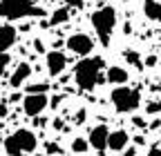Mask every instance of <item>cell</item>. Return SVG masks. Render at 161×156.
I'll return each instance as SVG.
<instances>
[{"label":"cell","mask_w":161,"mask_h":156,"mask_svg":"<svg viewBox=\"0 0 161 156\" xmlns=\"http://www.w3.org/2000/svg\"><path fill=\"white\" fill-rule=\"evenodd\" d=\"M69 20V9L67 7H60V9H56L54 13H52V18H49V27H56V25H63V23H67Z\"/></svg>","instance_id":"obj_15"},{"label":"cell","mask_w":161,"mask_h":156,"mask_svg":"<svg viewBox=\"0 0 161 156\" xmlns=\"http://www.w3.org/2000/svg\"><path fill=\"white\" fill-rule=\"evenodd\" d=\"M148 156H161V147H152V149L148 152Z\"/></svg>","instance_id":"obj_27"},{"label":"cell","mask_w":161,"mask_h":156,"mask_svg":"<svg viewBox=\"0 0 161 156\" xmlns=\"http://www.w3.org/2000/svg\"><path fill=\"white\" fill-rule=\"evenodd\" d=\"M123 156H136V147H125L123 149Z\"/></svg>","instance_id":"obj_23"},{"label":"cell","mask_w":161,"mask_h":156,"mask_svg":"<svg viewBox=\"0 0 161 156\" xmlns=\"http://www.w3.org/2000/svg\"><path fill=\"white\" fill-rule=\"evenodd\" d=\"M146 65H148V67H154V65H157V56H148V58H146Z\"/></svg>","instance_id":"obj_24"},{"label":"cell","mask_w":161,"mask_h":156,"mask_svg":"<svg viewBox=\"0 0 161 156\" xmlns=\"http://www.w3.org/2000/svg\"><path fill=\"white\" fill-rule=\"evenodd\" d=\"M45 147L49 149V154H58V152H60V149H58V145H52V143H47Z\"/></svg>","instance_id":"obj_25"},{"label":"cell","mask_w":161,"mask_h":156,"mask_svg":"<svg viewBox=\"0 0 161 156\" xmlns=\"http://www.w3.org/2000/svg\"><path fill=\"white\" fill-rule=\"evenodd\" d=\"M47 89H49V83H36L27 87V94H47Z\"/></svg>","instance_id":"obj_18"},{"label":"cell","mask_w":161,"mask_h":156,"mask_svg":"<svg viewBox=\"0 0 161 156\" xmlns=\"http://www.w3.org/2000/svg\"><path fill=\"white\" fill-rule=\"evenodd\" d=\"M45 65H47L49 76H58V74H63V69H65V65H67V56H65L63 51L54 49V51H49V54L45 56Z\"/></svg>","instance_id":"obj_9"},{"label":"cell","mask_w":161,"mask_h":156,"mask_svg":"<svg viewBox=\"0 0 161 156\" xmlns=\"http://www.w3.org/2000/svg\"><path fill=\"white\" fill-rule=\"evenodd\" d=\"M108 138H110V129L105 125H96L90 129V136H87V141H90V147L96 149V152H105L108 149Z\"/></svg>","instance_id":"obj_8"},{"label":"cell","mask_w":161,"mask_h":156,"mask_svg":"<svg viewBox=\"0 0 161 156\" xmlns=\"http://www.w3.org/2000/svg\"><path fill=\"white\" fill-rule=\"evenodd\" d=\"M146 112H148V114H152V116H154V114H159V112H161V101H150V103H148V107H146Z\"/></svg>","instance_id":"obj_20"},{"label":"cell","mask_w":161,"mask_h":156,"mask_svg":"<svg viewBox=\"0 0 161 156\" xmlns=\"http://www.w3.org/2000/svg\"><path fill=\"white\" fill-rule=\"evenodd\" d=\"M123 58H125V63H130L132 67L143 69V60H141V54H139V51H134V49H125V51H123Z\"/></svg>","instance_id":"obj_16"},{"label":"cell","mask_w":161,"mask_h":156,"mask_svg":"<svg viewBox=\"0 0 161 156\" xmlns=\"http://www.w3.org/2000/svg\"><path fill=\"white\" fill-rule=\"evenodd\" d=\"M132 125H136V127H146V121H143V118H132Z\"/></svg>","instance_id":"obj_26"},{"label":"cell","mask_w":161,"mask_h":156,"mask_svg":"<svg viewBox=\"0 0 161 156\" xmlns=\"http://www.w3.org/2000/svg\"><path fill=\"white\" fill-rule=\"evenodd\" d=\"M63 3H65L67 7H83L85 0H63Z\"/></svg>","instance_id":"obj_22"},{"label":"cell","mask_w":161,"mask_h":156,"mask_svg":"<svg viewBox=\"0 0 161 156\" xmlns=\"http://www.w3.org/2000/svg\"><path fill=\"white\" fill-rule=\"evenodd\" d=\"M34 47H36V51H40V54L45 51V47H43V43H40V40H34Z\"/></svg>","instance_id":"obj_28"},{"label":"cell","mask_w":161,"mask_h":156,"mask_svg":"<svg viewBox=\"0 0 161 156\" xmlns=\"http://www.w3.org/2000/svg\"><path fill=\"white\" fill-rule=\"evenodd\" d=\"M47 105H49L47 94H27L23 98V109H25L27 116H31V118H36L40 112H45Z\"/></svg>","instance_id":"obj_7"},{"label":"cell","mask_w":161,"mask_h":156,"mask_svg":"<svg viewBox=\"0 0 161 156\" xmlns=\"http://www.w3.org/2000/svg\"><path fill=\"white\" fill-rule=\"evenodd\" d=\"M36 147H38V138L27 127L16 129L5 138V152L9 156H29L31 152H36Z\"/></svg>","instance_id":"obj_3"},{"label":"cell","mask_w":161,"mask_h":156,"mask_svg":"<svg viewBox=\"0 0 161 156\" xmlns=\"http://www.w3.org/2000/svg\"><path fill=\"white\" fill-rule=\"evenodd\" d=\"M103 69H105L103 58H98V56L80 58V63L74 67V81H76L78 89L92 91L101 81H103Z\"/></svg>","instance_id":"obj_1"},{"label":"cell","mask_w":161,"mask_h":156,"mask_svg":"<svg viewBox=\"0 0 161 156\" xmlns=\"http://www.w3.org/2000/svg\"><path fill=\"white\" fill-rule=\"evenodd\" d=\"M110 101H112L116 112L128 114V112H134L141 105V91L132 89V87H125V85H116L110 94Z\"/></svg>","instance_id":"obj_5"},{"label":"cell","mask_w":161,"mask_h":156,"mask_svg":"<svg viewBox=\"0 0 161 156\" xmlns=\"http://www.w3.org/2000/svg\"><path fill=\"white\" fill-rule=\"evenodd\" d=\"M90 149V141H85V138H74L72 141V152L74 154H85Z\"/></svg>","instance_id":"obj_17"},{"label":"cell","mask_w":161,"mask_h":156,"mask_svg":"<svg viewBox=\"0 0 161 156\" xmlns=\"http://www.w3.org/2000/svg\"><path fill=\"white\" fill-rule=\"evenodd\" d=\"M143 13H146L148 20L161 23V3L159 0H146L143 3Z\"/></svg>","instance_id":"obj_14"},{"label":"cell","mask_w":161,"mask_h":156,"mask_svg":"<svg viewBox=\"0 0 161 156\" xmlns=\"http://www.w3.org/2000/svg\"><path fill=\"white\" fill-rule=\"evenodd\" d=\"M60 98H63V96H54V101H52V103H49V105H52V107H56V105H58V103H60Z\"/></svg>","instance_id":"obj_29"},{"label":"cell","mask_w":161,"mask_h":156,"mask_svg":"<svg viewBox=\"0 0 161 156\" xmlns=\"http://www.w3.org/2000/svg\"><path fill=\"white\" fill-rule=\"evenodd\" d=\"M128 78H130V74H128V69H123V67H110L108 71H105V81L108 83H112V85H125L128 83Z\"/></svg>","instance_id":"obj_13"},{"label":"cell","mask_w":161,"mask_h":156,"mask_svg":"<svg viewBox=\"0 0 161 156\" xmlns=\"http://www.w3.org/2000/svg\"><path fill=\"white\" fill-rule=\"evenodd\" d=\"M92 27L98 36V43L108 47L110 45V38H112V31L116 27V9L114 7H101L92 13Z\"/></svg>","instance_id":"obj_4"},{"label":"cell","mask_w":161,"mask_h":156,"mask_svg":"<svg viewBox=\"0 0 161 156\" xmlns=\"http://www.w3.org/2000/svg\"><path fill=\"white\" fill-rule=\"evenodd\" d=\"M45 9L34 5L31 0H0V18L5 20H23V18H40Z\"/></svg>","instance_id":"obj_2"},{"label":"cell","mask_w":161,"mask_h":156,"mask_svg":"<svg viewBox=\"0 0 161 156\" xmlns=\"http://www.w3.org/2000/svg\"><path fill=\"white\" fill-rule=\"evenodd\" d=\"M130 143V134L125 129H116V132H110V138H108V149L112 152H123Z\"/></svg>","instance_id":"obj_11"},{"label":"cell","mask_w":161,"mask_h":156,"mask_svg":"<svg viewBox=\"0 0 161 156\" xmlns=\"http://www.w3.org/2000/svg\"><path fill=\"white\" fill-rule=\"evenodd\" d=\"M18 40V31L16 27H11L9 23L0 25V51H9Z\"/></svg>","instance_id":"obj_10"},{"label":"cell","mask_w":161,"mask_h":156,"mask_svg":"<svg viewBox=\"0 0 161 156\" xmlns=\"http://www.w3.org/2000/svg\"><path fill=\"white\" fill-rule=\"evenodd\" d=\"M67 49L76 56H90L92 49H94V40L87 36V34H72L67 38Z\"/></svg>","instance_id":"obj_6"},{"label":"cell","mask_w":161,"mask_h":156,"mask_svg":"<svg viewBox=\"0 0 161 156\" xmlns=\"http://www.w3.org/2000/svg\"><path fill=\"white\" fill-rule=\"evenodd\" d=\"M29 76H31V65H29V63H20V65L16 67V71L11 74V78H9V85L16 89V87L23 85Z\"/></svg>","instance_id":"obj_12"},{"label":"cell","mask_w":161,"mask_h":156,"mask_svg":"<svg viewBox=\"0 0 161 156\" xmlns=\"http://www.w3.org/2000/svg\"><path fill=\"white\" fill-rule=\"evenodd\" d=\"M7 65H9V54H7V51H0V78H3Z\"/></svg>","instance_id":"obj_19"},{"label":"cell","mask_w":161,"mask_h":156,"mask_svg":"<svg viewBox=\"0 0 161 156\" xmlns=\"http://www.w3.org/2000/svg\"><path fill=\"white\" fill-rule=\"evenodd\" d=\"M85 118H87V112H85V109H78L74 121H76V123H85Z\"/></svg>","instance_id":"obj_21"}]
</instances>
